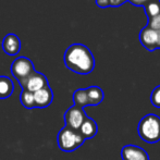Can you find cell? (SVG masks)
<instances>
[{
	"mask_svg": "<svg viewBox=\"0 0 160 160\" xmlns=\"http://www.w3.org/2000/svg\"><path fill=\"white\" fill-rule=\"evenodd\" d=\"M64 64L74 73L86 75L95 68V58L88 47L82 44H73L64 52Z\"/></svg>",
	"mask_w": 160,
	"mask_h": 160,
	"instance_id": "cell-1",
	"label": "cell"
},
{
	"mask_svg": "<svg viewBox=\"0 0 160 160\" xmlns=\"http://www.w3.org/2000/svg\"><path fill=\"white\" fill-rule=\"evenodd\" d=\"M137 132L139 137L146 143H158L160 141V118L155 113L146 114L139 121Z\"/></svg>",
	"mask_w": 160,
	"mask_h": 160,
	"instance_id": "cell-2",
	"label": "cell"
},
{
	"mask_svg": "<svg viewBox=\"0 0 160 160\" xmlns=\"http://www.w3.org/2000/svg\"><path fill=\"white\" fill-rule=\"evenodd\" d=\"M57 142L58 146L62 152H72L78 149L80 146H82L85 139L78 131H74L68 127H64L58 133Z\"/></svg>",
	"mask_w": 160,
	"mask_h": 160,
	"instance_id": "cell-3",
	"label": "cell"
},
{
	"mask_svg": "<svg viewBox=\"0 0 160 160\" xmlns=\"http://www.w3.org/2000/svg\"><path fill=\"white\" fill-rule=\"evenodd\" d=\"M35 71L32 60L26 57H19L11 64V73L19 83L28 78Z\"/></svg>",
	"mask_w": 160,
	"mask_h": 160,
	"instance_id": "cell-4",
	"label": "cell"
},
{
	"mask_svg": "<svg viewBox=\"0 0 160 160\" xmlns=\"http://www.w3.org/2000/svg\"><path fill=\"white\" fill-rule=\"evenodd\" d=\"M86 118L87 116L84 111V108L78 107V106H72L64 113L65 127L72 128L74 131H78Z\"/></svg>",
	"mask_w": 160,
	"mask_h": 160,
	"instance_id": "cell-5",
	"label": "cell"
},
{
	"mask_svg": "<svg viewBox=\"0 0 160 160\" xmlns=\"http://www.w3.org/2000/svg\"><path fill=\"white\" fill-rule=\"evenodd\" d=\"M21 85L22 89H25L31 93H35V92L39 91V89L44 88V87L48 86L49 83L47 78L42 73L37 71H34L28 78H25L24 81H22L21 83H19Z\"/></svg>",
	"mask_w": 160,
	"mask_h": 160,
	"instance_id": "cell-6",
	"label": "cell"
},
{
	"mask_svg": "<svg viewBox=\"0 0 160 160\" xmlns=\"http://www.w3.org/2000/svg\"><path fill=\"white\" fill-rule=\"evenodd\" d=\"M139 42L148 51L157 50V31L146 25L139 33Z\"/></svg>",
	"mask_w": 160,
	"mask_h": 160,
	"instance_id": "cell-7",
	"label": "cell"
},
{
	"mask_svg": "<svg viewBox=\"0 0 160 160\" xmlns=\"http://www.w3.org/2000/svg\"><path fill=\"white\" fill-rule=\"evenodd\" d=\"M121 157L123 160H149L147 152L136 145H125L121 150Z\"/></svg>",
	"mask_w": 160,
	"mask_h": 160,
	"instance_id": "cell-8",
	"label": "cell"
},
{
	"mask_svg": "<svg viewBox=\"0 0 160 160\" xmlns=\"http://www.w3.org/2000/svg\"><path fill=\"white\" fill-rule=\"evenodd\" d=\"M2 49L8 56H15L21 50V39L15 34H8L2 40Z\"/></svg>",
	"mask_w": 160,
	"mask_h": 160,
	"instance_id": "cell-9",
	"label": "cell"
},
{
	"mask_svg": "<svg viewBox=\"0 0 160 160\" xmlns=\"http://www.w3.org/2000/svg\"><path fill=\"white\" fill-rule=\"evenodd\" d=\"M53 100V93L50 86H46L44 88L34 93V101L36 108H47L50 106Z\"/></svg>",
	"mask_w": 160,
	"mask_h": 160,
	"instance_id": "cell-10",
	"label": "cell"
},
{
	"mask_svg": "<svg viewBox=\"0 0 160 160\" xmlns=\"http://www.w3.org/2000/svg\"><path fill=\"white\" fill-rule=\"evenodd\" d=\"M80 134L84 137V139H89L96 136L97 132H98V127L95 120H93L92 118L87 117L84 120V122L82 123L80 130H78Z\"/></svg>",
	"mask_w": 160,
	"mask_h": 160,
	"instance_id": "cell-11",
	"label": "cell"
},
{
	"mask_svg": "<svg viewBox=\"0 0 160 160\" xmlns=\"http://www.w3.org/2000/svg\"><path fill=\"white\" fill-rule=\"evenodd\" d=\"M86 89L87 100H88V106H98L99 103L102 102L105 95L100 87L98 86H91Z\"/></svg>",
	"mask_w": 160,
	"mask_h": 160,
	"instance_id": "cell-12",
	"label": "cell"
},
{
	"mask_svg": "<svg viewBox=\"0 0 160 160\" xmlns=\"http://www.w3.org/2000/svg\"><path fill=\"white\" fill-rule=\"evenodd\" d=\"M14 85L8 76H0V99H7L13 94Z\"/></svg>",
	"mask_w": 160,
	"mask_h": 160,
	"instance_id": "cell-13",
	"label": "cell"
},
{
	"mask_svg": "<svg viewBox=\"0 0 160 160\" xmlns=\"http://www.w3.org/2000/svg\"><path fill=\"white\" fill-rule=\"evenodd\" d=\"M148 19L156 17L160 13V0H149L143 6Z\"/></svg>",
	"mask_w": 160,
	"mask_h": 160,
	"instance_id": "cell-14",
	"label": "cell"
},
{
	"mask_svg": "<svg viewBox=\"0 0 160 160\" xmlns=\"http://www.w3.org/2000/svg\"><path fill=\"white\" fill-rule=\"evenodd\" d=\"M73 101H74V106H78V107L81 108H84L86 106H88L86 89L85 88L76 89L73 93Z\"/></svg>",
	"mask_w": 160,
	"mask_h": 160,
	"instance_id": "cell-15",
	"label": "cell"
},
{
	"mask_svg": "<svg viewBox=\"0 0 160 160\" xmlns=\"http://www.w3.org/2000/svg\"><path fill=\"white\" fill-rule=\"evenodd\" d=\"M20 100H21V103L23 105V107L26 108V109L36 108L35 101H34V94L31 93V92L22 89L21 95H20Z\"/></svg>",
	"mask_w": 160,
	"mask_h": 160,
	"instance_id": "cell-16",
	"label": "cell"
},
{
	"mask_svg": "<svg viewBox=\"0 0 160 160\" xmlns=\"http://www.w3.org/2000/svg\"><path fill=\"white\" fill-rule=\"evenodd\" d=\"M150 102L154 107L160 109V85L155 87L154 91L150 94Z\"/></svg>",
	"mask_w": 160,
	"mask_h": 160,
	"instance_id": "cell-17",
	"label": "cell"
},
{
	"mask_svg": "<svg viewBox=\"0 0 160 160\" xmlns=\"http://www.w3.org/2000/svg\"><path fill=\"white\" fill-rule=\"evenodd\" d=\"M147 26H149L150 28H152V30H155V31L160 30V13L157 14L156 17L148 19Z\"/></svg>",
	"mask_w": 160,
	"mask_h": 160,
	"instance_id": "cell-18",
	"label": "cell"
},
{
	"mask_svg": "<svg viewBox=\"0 0 160 160\" xmlns=\"http://www.w3.org/2000/svg\"><path fill=\"white\" fill-rule=\"evenodd\" d=\"M127 1L128 0H109L110 7H112V8H118V7L122 6V4Z\"/></svg>",
	"mask_w": 160,
	"mask_h": 160,
	"instance_id": "cell-19",
	"label": "cell"
},
{
	"mask_svg": "<svg viewBox=\"0 0 160 160\" xmlns=\"http://www.w3.org/2000/svg\"><path fill=\"white\" fill-rule=\"evenodd\" d=\"M96 4L99 8H108L110 7V2L109 0H96Z\"/></svg>",
	"mask_w": 160,
	"mask_h": 160,
	"instance_id": "cell-20",
	"label": "cell"
},
{
	"mask_svg": "<svg viewBox=\"0 0 160 160\" xmlns=\"http://www.w3.org/2000/svg\"><path fill=\"white\" fill-rule=\"evenodd\" d=\"M128 1H130L131 3L133 4V6H136V7H143L144 4H145L146 2L149 1V0H128Z\"/></svg>",
	"mask_w": 160,
	"mask_h": 160,
	"instance_id": "cell-21",
	"label": "cell"
},
{
	"mask_svg": "<svg viewBox=\"0 0 160 160\" xmlns=\"http://www.w3.org/2000/svg\"><path fill=\"white\" fill-rule=\"evenodd\" d=\"M157 48L160 49V30L157 31Z\"/></svg>",
	"mask_w": 160,
	"mask_h": 160,
	"instance_id": "cell-22",
	"label": "cell"
}]
</instances>
